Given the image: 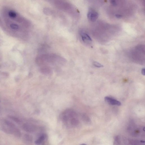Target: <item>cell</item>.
<instances>
[{
	"mask_svg": "<svg viewBox=\"0 0 145 145\" xmlns=\"http://www.w3.org/2000/svg\"><path fill=\"white\" fill-rule=\"evenodd\" d=\"M82 118L86 121H87L89 120L88 118L86 115L83 114L82 115Z\"/></svg>",
	"mask_w": 145,
	"mask_h": 145,
	"instance_id": "obj_11",
	"label": "cell"
},
{
	"mask_svg": "<svg viewBox=\"0 0 145 145\" xmlns=\"http://www.w3.org/2000/svg\"><path fill=\"white\" fill-rule=\"evenodd\" d=\"M104 99L105 101L110 105L118 106H120L121 105V103L120 101L112 98L106 96L105 97Z\"/></svg>",
	"mask_w": 145,
	"mask_h": 145,
	"instance_id": "obj_4",
	"label": "cell"
},
{
	"mask_svg": "<svg viewBox=\"0 0 145 145\" xmlns=\"http://www.w3.org/2000/svg\"><path fill=\"white\" fill-rule=\"evenodd\" d=\"M48 136L46 134H44L39 137L35 141L36 144L40 145L44 143V141L47 139Z\"/></svg>",
	"mask_w": 145,
	"mask_h": 145,
	"instance_id": "obj_5",
	"label": "cell"
},
{
	"mask_svg": "<svg viewBox=\"0 0 145 145\" xmlns=\"http://www.w3.org/2000/svg\"><path fill=\"white\" fill-rule=\"evenodd\" d=\"M2 18L4 23H13L26 29L31 26V22L28 20L15 10L7 7H4L2 9Z\"/></svg>",
	"mask_w": 145,
	"mask_h": 145,
	"instance_id": "obj_1",
	"label": "cell"
},
{
	"mask_svg": "<svg viewBox=\"0 0 145 145\" xmlns=\"http://www.w3.org/2000/svg\"><path fill=\"white\" fill-rule=\"evenodd\" d=\"M99 16L98 13L93 9H89L87 13V17L92 22L96 21Z\"/></svg>",
	"mask_w": 145,
	"mask_h": 145,
	"instance_id": "obj_3",
	"label": "cell"
},
{
	"mask_svg": "<svg viewBox=\"0 0 145 145\" xmlns=\"http://www.w3.org/2000/svg\"><path fill=\"white\" fill-rule=\"evenodd\" d=\"M111 4L114 6H115L117 5V3L115 0H111Z\"/></svg>",
	"mask_w": 145,
	"mask_h": 145,
	"instance_id": "obj_13",
	"label": "cell"
},
{
	"mask_svg": "<svg viewBox=\"0 0 145 145\" xmlns=\"http://www.w3.org/2000/svg\"><path fill=\"white\" fill-rule=\"evenodd\" d=\"M81 35L82 40L84 42H86L87 41H92V39L87 34L83 32H81Z\"/></svg>",
	"mask_w": 145,
	"mask_h": 145,
	"instance_id": "obj_7",
	"label": "cell"
},
{
	"mask_svg": "<svg viewBox=\"0 0 145 145\" xmlns=\"http://www.w3.org/2000/svg\"><path fill=\"white\" fill-rule=\"evenodd\" d=\"M93 64L95 67L97 68H100L104 67V66L103 65H101L100 63H99V62H94Z\"/></svg>",
	"mask_w": 145,
	"mask_h": 145,
	"instance_id": "obj_9",
	"label": "cell"
},
{
	"mask_svg": "<svg viewBox=\"0 0 145 145\" xmlns=\"http://www.w3.org/2000/svg\"><path fill=\"white\" fill-rule=\"evenodd\" d=\"M77 117L76 112L71 109H68L64 111L61 115V119L66 126H69L70 122L75 117Z\"/></svg>",
	"mask_w": 145,
	"mask_h": 145,
	"instance_id": "obj_2",
	"label": "cell"
},
{
	"mask_svg": "<svg viewBox=\"0 0 145 145\" xmlns=\"http://www.w3.org/2000/svg\"><path fill=\"white\" fill-rule=\"evenodd\" d=\"M0 26L3 28H4V22H3L2 18L1 17H0Z\"/></svg>",
	"mask_w": 145,
	"mask_h": 145,
	"instance_id": "obj_12",
	"label": "cell"
},
{
	"mask_svg": "<svg viewBox=\"0 0 145 145\" xmlns=\"http://www.w3.org/2000/svg\"><path fill=\"white\" fill-rule=\"evenodd\" d=\"M24 128L26 131L29 132H33L36 130V127L35 126L30 124H25Z\"/></svg>",
	"mask_w": 145,
	"mask_h": 145,
	"instance_id": "obj_6",
	"label": "cell"
},
{
	"mask_svg": "<svg viewBox=\"0 0 145 145\" xmlns=\"http://www.w3.org/2000/svg\"><path fill=\"white\" fill-rule=\"evenodd\" d=\"M115 16L118 19H120L122 17V16L119 14H116L115 15Z\"/></svg>",
	"mask_w": 145,
	"mask_h": 145,
	"instance_id": "obj_14",
	"label": "cell"
},
{
	"mask_svg": "<svg viewBox=\"0 0 145 145\" xmlns=\"http://www.w3.org/2000/svg\"><path fill=\"white\" fill-rule=\"evenodd\" d=\"M120 141L119 138L117 136L115 137L114 142V143H115V144H116V143H117V144H119L118 143H120Z\"/></svg>",
	"mask_w": 145,
	"mask_h": 145,
	"instance_id": "obj_10",
	"label": "cell"
},
{
	"mask_svg": "<svg viewBox=\"0 0 145 145\" xmlns=\"http://www.w3.org/2000/svg\"><path fill=\"white\" fill-rule=\"evenodd\" d=\"M141 72H142V74L144 76L145 74V68H143L142 69V71H141Z\"/></svg>",
	"mask_w": 145,
	"mask_h": 145,
	"instance_id": "obj_15",
	"label": "cell"
},
{
	"mask_svg": "<svg viewBox=\"0 0 145 145\" xmlns=\"http://www.w3.org/2000/svg\"><path fill=\"white\" fill-rule=\"evenodd\" d=\"M25 139V141L28 143H31L33 140L32 137L29 135H26Z\"/></svg>",
	"mask_w": 145,
	"mask_h": 145,
	"instance_id": "obj_8",
	"label": "cell"
}]
</instances>
